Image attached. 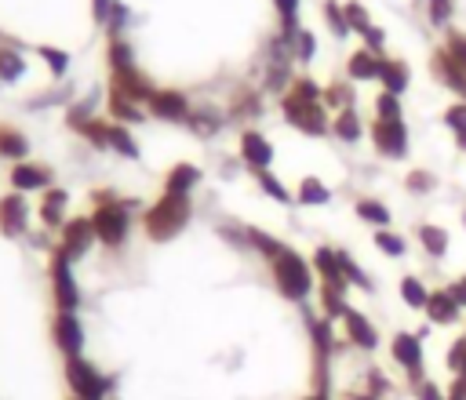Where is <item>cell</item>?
<instances>
[{"label":"cell","mask_w":466,"mask_h":400,"mask_svg":"<svg viewBox=\"0 0 466 400\" xmlns=\"http://www.w3.org/2000/svg\"><path fill=\"white\" fill-rule=\"evenodd\" d=\"M189 215H193L189 196H182V193H164V196L146 211V233H149V240H171V236H178V233L186 229Z\"/></svg>","instance_id":"6da1fadb"},{"label":"cell","mask_w":466,"mask_h":400,"mask_svg":"<svg viewBox=\"0 0 466 400\" xmlns=\"http://www.w3.org/2000/svg\"><path fill=\"white\" fill-rule=\"evenodd\" d=\"M309 269H313V265H309L302 255H295L291 247H284V251L273 258V280H277V287L284 291V298L302 302V298L309 295V284H313Z\"/></svg>","instance_id":"7a4b0ae2"},{"label":"cell","mask_w":466,"mask_h":400,"mask_svg":"<svg viewBox=\"0 0 466 400\" xmlns=\"http://www.w3.org/2000/svg\"><path fill=\"white\" fill-rule=\"evenodd\" d=\"M66 382L73 385V396L76 400H106L109 396V385H113V378H106L80 353L76 356H66Z\"/></svg>","instance_id":"3957f363"},{"label":"cell","mask_w":466,"mask_h":400,"mask_svg":"<svg viewBox=\"0 0 466 400\" xmlns=\"http://www.w3.org/2000/svg\"><path fill=\"white\" fill-rule=\"evenodd\" d=\"M280 113H284V116H288V124H291V127H299L302 135L320 138V135H328V131H331V124H328V116H324V105H320V102H302V98H295L291 91H288V95H280Z\"/></svg>","instance_id":"277c9868"},{"label":"cell","mask_w":466,"mask_h":400,"mask_svg":"<svg viewBox=\"0 0 466 400\" xmlns=\"http://www.w3.org/2000/svg\"><path fill=\"white\" fill-rule=\"evenodd\" d=\"M91 225H95V240H102L106 247H120L127 240V229H131V218L124 211V204H98L95 215H91Z\"/></svg>","instance_id":"5b68a950"},{"label":"cell","mask_w":466,"mask_h":400,"mask_svg":"<svg viewBox=\"0 0 466 400\" xmlns=\"http://www.w3.org/2000/svg\"><path fill=\"white\" fill-rule=\"evenodd\" d=\"M69 262H73V258H69L62 247L51 251V265H47V273H51L55 302L62 305V313H73L76 302H80V291H76V280H73V265H69Z\"/></svg>","instance_id":"8992f818"},{"label":"cell","mask_w":466,"mask_h":400,"mask_svg":"<svg viewBox=\"0 0 466 400\" xmlns=\"http://www.w3.org/2000/svg\"><path fill=\"white\" fill-rule=\"evenodd\" d=\"M371 142H375V149L382 156H393V160L408 156V127H404V120H375L371 124Z\"/></svg>","instance_id":"52a82bcc"},{"label":"cell","mask_w":466,"mask_h":400,"mask_svg":"<svg viewBox=\"0 0 466 400\" xmlns=\"http://www.w3.org/2000/svg\"><path fill=\"white\" fill-rule=\"evenodd\" d=\"M153 91H157V87L149 84V76H146L138 65H131V69H116V73H113V95H120V98L149 102Z\"/></svg>","instance_id":"ba28073f"},{"label":"cell","mask_w":466,"mask_h":400,"mask_svg":"<svg viewBox=\"0 0 466 400\" xmlns=\"http://www.w3.org/2000/svg\"><path fill=\"white\" fill-rule=\"evenodd\" d=\"M390 353H393V360L411 375V382H419V367H422V342H419L415 335H408V331H397V335H393V342H390Z\"/></svg>","instance_id":"9c48e42d"},{"label":"cell","mask_w":466,"mask_h":400,"mask_svg":"<svg viewBox=\"0 0 466 400\" xmlns=\"http://www.w3.org/2000/svg\"><path fill=\"white\" fill-rule=\"evenodd\" d=\"M91 244H95V225H91V218H73V222L62 225V244H58V247H62L69 258H80Z\"/></svg>","instance_id":"30bf717a"},{"label":"cell","mask_w":466,"mask_h":400,"mask_svg":"<svg viewBox=\"0 0 466 400\" xmlns=\"http://www.w3.org/2000/svg\"><path fill=\"white\" fill-rule=\"evenodd\" d=\"M51 335H55V345H58L66 356H76V353H80V345H84V327H80L76 313H58V316H55Z\"/></svg>","instance_id":"8fae6325"},{"label":"cell","mask_w":466,"mask_h":400,"mask_svg":"<svg viewBox=\"0 0 466 400\" xmlns=\"http://www.w3.org/2000/svg\"><path fill=\"white\" fill-rule=\"evenodd\" d=\"M149 113L160 120H189V98L182 91H153L149 98Z\"/></svg>","instance_id":"7c38bea8"},{"label":"cell","mask_w":466,"mask_h":400,"mask_svg":"<svg viewBox=\"0 0 466 400\" xmlns=\"http://www.w3.org/2000/svg\"><path fill=\"white\" fill-rule=\"evenodd\" d=\"M25 225H29V207H25V200H22L18 193H7V196L0 200V233H4V236H18V233H25Z\"/></svg>","instance_id":"4fadbf2b"},{"label":"cell","mask_w":466,"mask_h":400,"mask_svg":"<svg viewBox=\"0 0 466 400\" xmlns=\"http://www.w3.org/2000/svg\"><path fill=\"white\" fill-rule=\"evenodd\" d=\"M240 156H244V164L248 167H255V171H266L269 167V160H273V145L258 135V131H244L240 135Z\"/></svg>","instance_id":"5bb4252c"},{"label":"cell","mask_w":466,"mask_h":400,"mask_svg":"<svg viewBox=\"0 0 466 400\" xmlns=\"http://www.w3.org/2000/svg\"><path fill=\"white\" fill-rule=\"evenodd\" d=\"M11 182H15V189H47V185H51V167L18 160V164L11 167Z\"/></svg>","instance_id":"9a60e30c"},{"label":"cell","mask_w":466,"mask_h":400,"mask_svg":"<svg viewBox=\"0 0 466 400\" xmlns=\"http://www.w3.org/2000/svg\"><path fill=\"white\" fill-rule=\"evenodd\" d=\"M342 324H346V335H350V342L353 345H360V349H375V342H379V335H375V327H371V320L364 316V313H346L342 316Z\"/></svg>","instance_id":"2e32d148"},{"label":"cell","mask_w":466,"mask_h":400,"mask_svg":"<svg viewBox=\"0 0 466 400\" xmlns=\"http://www.w3.org/2000/svg\"><path fill=\"white\" fill-rule=\"evenodd\" d=\"M433 76H437L444 87H451V91L466 95V76H462V69H459V65L448 58V51H444V47L433 55Z\"/></svg>","instance_id":"e0dca14e"},{"label":"cell","mask_w":466,"mask_h":400,"mask_svg":"<svg viewBox=\"0 0 466 400\" xmlns=\"http://www.w3.org/2000/svg\"><path fill=\"white\" fill-rule=\"evenodd\" d=\"M313 269L324 276V284L346 287V276H342V269H339V251H335V247H317V251H313Z\"/></svg>","instance_id":"ac0fdd59"},{"label":"cell","mask_w":466,"mask_h":400,"mask_svg":"<svg viewBox=\"0 0 466 400\" xmlns=\"http://www.w3.org/2000/svg\"><path fill=\"white\" fill-rule=\"evenodd\" d=\"M426 316H430L433 324H451V320L459 316V302H455L448 291H430V298H426Z\"/></svg>","instance_id":"d6986e66"},{"label":"cell","mask_w":466,"mask_h":400,"mask_svg":"<svg viewBox=\"0 0 466 400\" xmlns=\"http://www.w3.org/2000/svg\"><path fill=\"white\" fill-rule=\"evenodd\" d=\"M350 80H379V69H382V58H375L368 47L364 51H353L350 55Z\"/></svg>","instance_id":"ffe728a7"},{"label":"cell","mask_w":466,"mask_h":400,"mask_svg":"<svg viewBox=\"0 0 466 400\" xmlns=\"http://www.w3.org/2000/svg\"><path fill=\"white\" fill-rule=\"evenodd\" d=\"M379 80L386 84V91H390V95H400V91L408 87V80H411V73H408V65H404L400 58H382V69H379Z\"/></svg>","instance_id":"44dd1931"},{"label":"cell","mask_w":466,"mask_h":400,"mask_svg":"<svg viewBox=\"0 0 466 400\" xmlns=\"http://www.w3.org/2000/svg\"><path fill=\"white\" fill-rule=\"evenodd\" d=\"M66 189H58V185H47L44 189V200H40V218H44V225H66L62 222V207H66Z\"/></svg>","instance_id":"7402d4cb"},{"label":"cell","mask_w":466,"mask_h":400,"mask_svg":"<svg viewBox=\"0 0 466 400\" xmlns=\"http://www.w3.org/2000/svg\"><path fill=\"white\" fill-rule=\"evenodd\" d=\"M29 153V138L22 131H15L11 124H0V156L4 160H25Z\"/></svg>","instance_id":"603a6c76"},{"label":"cell","mask_w":466,"mask_h":400,"mask_svg":"<svg viewBox=\"0 0 466 400\" xmlns=\"http://www.w3.org/2000/svg\"><path fill=\"white\" fill-rule=\"evenodd\" d=\"M331 131H335L339 142H357L364 135V124H360V116L353 109H339L335 120H331Z\"/></svg>","instance_id":"cb8c5ba5"},{"label":"cell","mask_w":466,"mask_h":400,"mask_svg":"<svg viewBox=\"0 0 466 400\" xmlns=\"http://www.w3.org/2000/svg\"><path fill=\"white\" fill-rule=\"evenodd\" d=\"M200 182V167H193V164H175L171 171H167V193H182V196H189V189Z\"/></svg>","instance_id":"d4e9b609"},{"label":"cell","mask_w":466,"mask_h":400,"mask_svg":"<svg viewBox=\"0 0 466 400\" xmlns=\"http://www.w3.org/2000/svg\"><path fill=\"white\" fill-rule=\"evenodd\" d=\"M106 58H109L113 73H116V69H131V65H135V47H131V40H127V36H109Z\"/></svg>","instance_id":"484cf974"},{"label":"cell","mask_w":466,"mask_h":400,"mask_svg":"<svg viewBox=\"0 0 466 400\" xmlns=\"http://www.w3.org/2000/svg\"><path fill=\"white\" fill-rule=\"evenodd\" d=\"M320 305H324V316H346L350 305H346V287L339 284H320Z\"/></svg>","instance_id":"4316f807"},{"label":"cell","mask_w":466,"mask_h":400,"mask_svg":"<svg viewBox=\"0 0 466 400\" xmlns=\"http://www.w3.org/2000/svg\"><path fill=\"white\" fill-rule=\"evenodd\" d=\"M309 338H313V353H317V360H328V356H331V349H335V335H331L328 316L309 324Z\"/></svg>","instance_id":"83f0119b"},{"label":"cell","mask_w":466,"mask_h":400,"mask_svg":"<svg viewBox=\"0 0 466 400\" xmlns=\"http://www.w3.org/2000/svg\"><path fill=\"white\" fill-rule=\"evenodd\" d=\"M320 105H328V109H350L353 105V87L346 84V80H331L328 87H324V98H320Z\"/></svg>","instance_id":"f1b7e54d"},{"label":"cell","mask_w":466,"mask_h":400,"mask_svg":"<svg viewBox=\"0 0 466 400\" xmlns=\"http://www.w3.org/2000/svg\"><path fill=\"white\" fill-rule=\"evenodd\" d=\"M419 240H422V247H426L433 258H441V255L448 251V233H444L441 225H430V222H422V225H419Z\"/></svg>","instance_id":"f546056e"},{"label":"cell","mask_w":466,"mask_h":400,"mask_svg":"<svg viewBox=\"0 0 466 400\" xmlns=\"http://www.w3.org/2000/svg\"><path fill=\"white\" fill-rule=\"evenodd\" d=\"M400 298H404L411 309H426L430 291H426V284H422L419 276H404V280H400Z\"/></svg>","instance_id":"4dcf8cb0"},{"label":"cell","mask_w":466,"mask_h":400,"mask_svg":"<svg viewBox=\"0 0 466 400\" xmlns=\"http://www.w3.org/2000/svg\"><path fill=\"white\" fill-rule=\"evenodd\" d=\"M109 113L116 116V120H127V124H142V109H138V102H131V98H120V95H109Z\"/></svg>","instance_id":"1f68e13d"},{"label":"cell","mask_w":466,"mask_h":400,"mask_svg":"<svg viewBox=\"0 0 466 400\" xmlns=\"http://www.w3.org/2000/svg\"><path fill=\"white\" fill-rule=\"evenodd\" d=\"M109 149H116L120 156H138V142L131 138V131L124 124H113L109 127Z\"/></svg>","instance_id":"d6a6232c"},{"label":"cell","mask_w":466,"mask_h":400,"mask_svg":"<svg viewBox=\"0 0 466 400\" xmlns=\"http://www.w3.org/2000/svg\"><path fill=\"white\" fill-rule=\"evenodd\" d=\"M444 51H448V58L462 69V76H466V33H459V29H448L444 33Z\"/></svg>","instance_id":"836d02e7"},{"label":"cell","mask_w":466,"mask_h":400,"mask_svg":"<svg viewBox=\"0 0 466 400\" xmlns=\"http://www.w3.org/2000/svg\"><path fill=\"white\" fill-rule=\"evenodd\" d=\"M357 215H360L364 222L379 225V229L390 225V211H386V204H379V200H357Z\"/></svg>","instance_id":"e575fe53"},{"label":"cell","mask_w":466,"mask_h":400,"mask_svg":"<svg viewBox=\"0 0 466 400\" xmlns=\"http://www.w3.org/2000/svg\"><path fill=\"white\" fill-rule=\"evenodd\" d=\"M299 200H302V204H328V200H331V189H328L320 178H306V182L299 185Z\"/></svg>","instance_id":"d590c367"},{"label":"cell","mask_w":466,"mask_h":400,"mask_svg":"<svg viewBox=\"0 0 466 400\" xmlns=\"http://www.w3.org/2000/svg\"><path fill=\"white\" fill-rule=\"evenodd\" d=\"M248 240H251V247H258L269 262L284 251V244H280V240H273V236H269V233H262V229H248Z\"/></svg>","instance_id":"8d00e7d4"},{"label":"cell","mask_w":466,"mask_h":400,"mask_svg":"<svg viewBox=\"0 0 466 400\" xmlns=\"http://www.w3.org/2000/svg\"><path fill=\"white\" fill-rule=\"evenodd\" d=\"M339 269H342V276H346V284H357V287H371V280L364 276V269L346 255V251H339Z\"/></svg>","instance_id":"74e56055"},{"label":"cell","mask_w":466,"mask_h":400,"mask_svg":"<svg viewBox=\"0 0 466 400\" xmlns=\"http://www.w3.org/2000/svg\"><path fill=\"white\" fill-rule=\"evenodd\" d=\"M291 95L302 98V102H320V98H324V87L313 84L309 76H299V80H291Z\"/></svg>","instance_id":"f35d334b"},{"label":"cell","mask_w":466,"mask_h":400,"mask_svg":"<svg viewBox=\"0 0 466 400\" xmlns=\"http://www.w3.org/2000/svg\"><path fill=\"white\" fill-rule=\"evenodd\" d=\"M22 58L11 51V47H0V80H18L22 76Z\"/></svg>","instance_id":"ab89813d"},{"label":"cell","mask_w":466,"mask_h":400,"mask_svg":"<svg viewBox=\"0 0 466 400\" xmlns=\"http://www.w3.org/2000/svg\"><path fill=\"white\" fill-rule=\"evenodd\" d=\"M324 18H328V25L335 29V36H346V33H350V22H346V7H339L335 0H328V4H324Z\"/></svg>","instance_id":"60d3db41"},{"label":"cell","mask_w":466,"mask_h":400,"mask_svg":"<svg viewBox=\"0 0 466 400\" xmlns=\"http://www.w3.org/2000/svg\"><path fill=\"white\" fill-rule=\"evenodd\" d=\"M375 113H379V120H400V102H397V95L382 91V95L375 98Z\"/></svg>","instance_id":"b9f144b4"},{"label":"cell","mask_w":466,"mask_h":400,"mask_svg":"<svg viewBox=\"0 0 466 400\" xmlns=\"http://www.w3.org/2000/svg\"><path fill=\"white\" fill-rule=\"evenodd\" d=\"M375 247H379L382 255H393V258L404 255V240H400L397 233H390V229H379V233H375Z\"/></svg>","instance_id":"7bdbcfd3"},{"label":"cell","mask_w":466,"mask_h":400,"mask_svg":"<svg viewBox=\"0 0 466 400\" xmlns=\"http://www.w3.org/2000/svg\"><path fill=\"white\" fill-rule=\"evenodd\" d=\"M444 124L459 135V142L466 138V102H455V105H448V113H444Z\"/></svg>","instance_id":"ee69618b"},{"label":"cell","mask_w":466,"mask_h":400,"mask_svg":"<svg viewBox=\"0 0 466 400\" xmlns=\"http://www.w3.org/2000/svg\"><path fill=\"white\" fill-rule=\"evenodd\" d=\"M291 47H295V58H299V62H309V58L317 55V40H313L309 29H299V36H295Z\"/></svg>","instance_id":"f6af8a7d"},{"label":"cell","mask_w":466,"mask_h":400,"mask_svg":"<svg viewBox=\"0 0 466 400\" xmlns=\"http://www.w3.org/2000/svg\"><path fill=\"white\" fill-rule=\"evenodd\" d=\"M258 185H262V193H266V196H273V200H280V204H288V200H291V196H288V189H284L269 171H258Z\"/></svg>","instance_id":"bcb514c9"},{"label":"cell","mask_w":466,"mask_h":400,"mask_svg":"<svg viewBox=\"0 0 466 400\" xmlns=\"http://www.w3.org/2000/svg\"><path fill=\"white\" fill-rule=\"evenodd\" d=\"M40 58H44V62H51V69H55V73H66V65H69V55H66V51H58V47H51V44H40Z\"/></svg>","instance_id":"7dc6e473"},{"label":"cell","mask_w":466,"mask_h":400,"mask_svg":"<svg viewBox=\"0 0 466 400\" xmlns=\"http://www.w3.org/2000/svg\"><path fill=\"white\" fill-rule=\"evenodd\" d=\"M448 367H451L455 375H466V338L451 342V349H448Z\"/></svg>","instance_id":"c3c4849f"},{"label":"cell","mask_w":466,"mask_h":400,"mask_svg":"<svg viewBox=\"0 0 466 400\" xmlns=\"http://www.w3.org/2000/svg\"><path fill=\"white\" fill-rule=\"evenodd\" d=\"M346 22H350V29H360V33L371 25V18H368V11L360 4H346Z\"/></svg>","instance_id":"681fc988"},{"label":"cell","mask_w":466,"mask_h":400,"mask_svg":"<svg viewBox=\"0 0 466 400\" xmlns=\"http://www.w3.org/2000/svg\"><path fill=\"white\" fill-rule=\"evenodd\" d=\"M408 189L411 193H430L433 189V175L430 171H411L408 175Z\"/></svg>","instance_id":"f907efd6"},{"label":"cell","mask_w":466,"mask_h":400,"mask_svg":"<svg viewBox=\"0 0 466 400\" xmlns=\"http://www.w3.org/2000/svg\"><path fill=\"white\" fill-rule=\"evenodd\" d=\"M222 236H229V244H233V247H248V244H251L244 225H222Z\"/></svg>","instance_id":"816d5d0a"},{"label":"cell","mask_w":466,"mask_h":400,"mask_svg":"<svg viewBox=\"0 0 466 400\" xmlns=\"http://www.w3.org/2000/svg\"><path fill=\"white\" fill-rule=\"evenodd\" d=\"M313 385H317L320 396L328 393V360H317V364H313Z\"/></svg>","instance_id":"f5cc1de1"},{"label":"cell","mask_w":466,"mask_h":400,"mask_svg":"<svg viewBox=\"0 0 466 400\" xmlns=\"http://www.w3.org/2000/svg\"><path fill=\"white\" fill-rule=\"evenodd\" d=\"M415 400H444L433 382H415Z\"/></svg>","instance_id":"db71d44e"},{"label":"cell","mask_w":466,"mask_h":400,"mask_svg":"<svg viewBox=\"0 0 466 400\" xmlns=\"http://www.w3.org/2000/svg\"><path fill=\"white\" fill-rule=\"evenodd\" d=\"M364 40H368V51L375 55V51L382 47V40H386V33H382L379 25H368V29H364Z\"/></svg>","instance_id":"11a10c76"},{"label":"cell","mask_w":466,"mask_h":400,"mask_svg":"<svg viewBox=\"0 0 466 400\" xmlns=\"http://www.w3.org/2000/svg\"><path fill=\"white\" fill-rule=\"evenodd\" d=\"M233 113H237V116H244V113H248V116H258V98H240Z\"/></svg>","instance_id":"9f6ffc18"},{"label":"cell","mask_w":466,"mask_h":400,"mask_svg":"<svg viewBox=\"0 0 466 400\" xmlns=\"http://www.w3.org/2000/svg\"><path fill=\"white\" fill-rule=\"evenodd\" d=\"M448 295H451V298H455V302H459V305H466V276H462V280H455V284H451V291H448Z\"/></svg>","instance_id":"6f0895ef"},{"label":"cell","mask_w":466,"mask_h":400,"mask_svg":"<svg viewBox=\"0 0 466 400\" xmlns=\"http://www.w3.org/2000/svg\"><path fill=\"white\" fill-rule=\"evenodd\" d=\"M448 400H466V389H462L459 382H451V389H448Z\"/></svg>","instance_id":"680465c9"},{"label":"cell","mask_w":466,"mask_h":400,"mask_svg":"<svg viewBox=\"0 0 466 400\" xmlns=\"http://www.w3.org/2000/svg\"><path fill=\"white\" fill-rule=\"evenodd\" d=\"M309 400H328V396H320V393H313V396H309Z\"/></svg>","instance_id":"91938a15"},{"label":"cell","mask_w":466,"mask_h":400,"mask_svg":"<svg viewBox=\"0 0 466 400\" xmlns=\"http://www.w3.org/2000/svg\"><path fill=\"white\" fill-rule=\"evenodd\" d=\"M462 225H466V211H462Z\"/></svg>","instance_id":"94428289"},{"label":"cell","mask_w":466,"mask_h":400,"mask_svg":"<svg viewBox=\"0 0 466 400\" xmlns=\"http://www.w3.org/2000/svg\"><path fill=\"white\" fill-rule=\"evenodd\" d=\"M459 145H462V149H466V138H462V142H459Z\"/></svg>","instance_id":"6125c7cd"}]
</instances>
